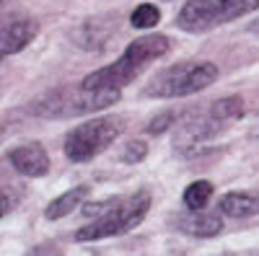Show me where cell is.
Returning a JSON list of instances; mask_svg holds the SVG:
<instances>
[{"label":"cell","mask_w":259,"mask_h":256,"mask_svg":"<svg viewBox=\"0 0 259 256\" xmlns=\"http://www.w3.org/2000/svg\"><path fill=\"white\" fill-rule=\"evenodd\" d=\"M168 49H171V41L163 34L140 36V39L133 41V44H127L124 55L117 62H112V65H106V68H99L91 75H85L80 80V85H85V88H96V91H106V88H117L119 91L122 85L133 83L150 65V62L161 60Z\"/></svg>","instance_id":"1"},{"label":"cell","mask_w":259,"mask_h":256,"mask_svg":"<svg viewBox=\"0 0 259 256\" xmlns=\"http://www.w3.org/2000/svg\"><path fill=\"white\" fill-rule=\"evenodd\" d=\"M117 101H119L117 88L96 91V88H85V85H75V88H57L47 96H41L36 104H31V112L41 119H68V117L109 109Z\"/></svg>","instance_id":"2"},{"label":"cell","mask_w":259,"mask_h":256,"mask_svg":"<svg viewBox=\"0 0 259 256\" xmlns=\"http://www.w3.org/2000/svg\"><path fill=\"white\" fill-rule=\"evenodd\" d=\"M148 210H150V194L148 191H138V194H133V197L114 199V204L106 210L101 218H96L94 223L75 230V241L78 243H89V241L122 236V233L133 230L135 225L143 223V218L148 215Z\"/></svg>","instance_id":"3"},{"label":"cell","mask_w":259,"mask_h":256,"mask_svg":"<svg viewBox=\"0 0 259 256\" xmlns=\"http://www.w3.org/2000/svg\"><path fill=\"white\" fill-rule=\"evenodd\" d=\"M218 65L212 62H179L171 65L163 73H158L148 83L143 96L148 98H177V96H192L218 80Z\"/></svg>","instance_id":"4"},{"label":"cell","mask_w":259,"mask_h":256,"mask_svg":"<svg viewBox=\"0 0 259 256\" xmlns=\"http://www.w3.org/2000/svg\"><path fill=\"white\" fill-rule=\"evenodd\" d=\"M259 8V0H187L177 16V26L184 31H207L221 24L251 13Z\"/></svg>","instance_id":"5"},{"label":"cell","mask_w":259,"mask_h":256,"mask_svg":"<svg viewBox=\"0 0 259 256\" xmlns=\"http://www.w3.org/2000/svg\"><path fill=\"white\" fill-rule=\"evenodd\" d=\"M122 119L112 117H99L91 122L78 124L75 130L65 137V156L73 163H85L101 150H106L119 135H122Z\"/></svg>","instance_id":"6"},{"label":"cell","mask_w":259,"mask_h":256,"mask_svg":"<svg viewBox=\"0 0 259 256\" xmlns=\"http://www.w3.org/2000/svg\"><path fill=\"white\" fill-rule=\"evenodd\" d=\"M8 161L13 163V168L18 171V174L24 176H45L50 171V158L45 153V147H41L39 142H26V145H18L13 147V150L8 153Z\"/></svg>","instance_id":"7"},{"label":"cell","mask_w":259,"mask_h":256,"mask_svg":"<svg viewBox=\"0 0 259 256\" xmlns=\"http://www.w3.org/2000/svg\"><path fill=\"white\" fill-rule=\"evenodd\" d=\"M174 223H177V228H182L184 233L197 236V238H212L223 230V220L218 215H207L202 210H189L184 215H177Z\"/></svg>","instance_id":"8"},{"label":"cell","mask_w":259,"mask_h":256,"mask_svg":"<svg viewBox=\"0 0 259 256\" xmlns=\"http://www.w3.org/2000/svg\"><path fill=\"white\" fill-rule=\"evenodd\" d=\"M34 36H36V24L34 21H29V18L13 21V24L3 26V34H0V52H3V57L16 55V52L24 49Z\"/></svg>","instance_id":"9"},{"label":"cell","mask_w":259,"mask_h":256,"mask_svg":"<svg viewBox=\"0 0 259 256\" xmlns=\"http://www.w3.org/2000/svg\"><path fill=\"white\" fill-rule=\"evenodd\" d=\"M221 212L228 218H249L259 212V197L246 194V191H231L221 199Z\"/></svg>","instance_id":"10"},{"label":"cell","mask_w":259,"mask_h":256,"mask_svg":"<svg viewBox=\"0 0 259 256\" xmlns=\"http://www.w3.org/2000/svg\"><path fill=\"white\" fill-rule=\"evenodd\" d=\"M89 197V186H75L70 191H65V194H60L57 199H52L45 210V218L47 220H60L65 215H70V212L80 204V199Z\"/></svg>","instance_id":"11"},{"label":"cell","mask_w":259,"mask_h":256,"mask_svg":"<svg viewBox=\"0 0 259 256\" xmlns=\"http://www.w3.org/2000/svg\"><path fill=\"white\" fill-rule=\"evenodd\" d=\"M207 112L226 127V124H231V122H236V119L244 117V101H241L239 96H228V98L215 101Z\"/></svg>","instance_id":"12"},{"label":"cell","mask_w":259,"mask_h":256,"mask_svg":"<svg viewBox=\"0 0 259 256\" xmlns=\"http://www.w3.org/2000/svg\"><path fill=\"white\" fill-rule=\"evenodd\" d=\"M210 199H212V184L210 181H194L184 189L187 210H205Z\"/></svg>","instance_id":"13"},{"label":"cell","mask_w":259,"mask_h":256,"mask_svg":"<svg viewBox=\"0 0 259 256\" xmlns=\"http://www.w3.org/2000/svg\"><path fill=\"white\" fill-rule=\"evenodd\" d=\"M161 21V11L153 6V3H143L133 11V16H130V24H133L135 29H153L158 26Z\"/></svg>","instance_id":"14"},{"label":"cell","mask_w":259,"mask_h":256,"mask_svg":"<svg viewBox=\"0 0 259 256\" xmlns=\"http://www.w3.org/2000/svg\"><path fill=\"white\" fill-rule=\"evenodd\" d=\"M145 153H148V145L143 140H130L122 150V161L124 163H140L145 158Z\"/></svg>","instance_id":"15"},{"label":"cell","mask_w":259,"mask_h":256,"mask_svg":"<svg viewBox=\"0 0 259 256\" xmlns=\"http://www.w3.org/2000/svg\"><path fill=\"white\" fill-rule=\"evenodd\" d=\"M174 119H177V114L166 112V114H161L158 119H153V122L148 124V132H150V135H161V132H163V130H166V127H168L171 122H174Z\"/></svg>","instance_id":"16"},{"label":"cell","mask_w":259,"mask_h":256,"mask_svg":"<svg viewBox=\"0 0 259 256\" xmlns=\"http://www.w3.org/2000/svg\"><path fill=\"white\" fill-rule=\"evenodd\" d=\"M29 256H62V251H60L55 243H41V246H36Z\"/></svg>","instance_id":"17"},{"label":"cell","mask_w":259,"mask_h":256,"mask_svg":"<svg viewBox=\"0 0 259 256\" xmlns=\"http://www.w3.org/2000/svg\"><path fill=\"white\" fill-rule=\"evenodd\" d=\"M13 197H8V191H3V215H8V212L13 210Z\"/></svg>","instance_id":"18"},{"label":"cell","mask_w":259,"mask_h":256,"mask_svg":"<svg viewBox=\"0 0 259 256\" xmlns=\"http://www.w3.org/2000/svg\"><path fill=\"white\" fill-rule=\"evenodd\" d=\"M249 31H254V34H259V18H256V21H251V26H249Z\"/></svg>","instance_id":"19"}]
</instances>
